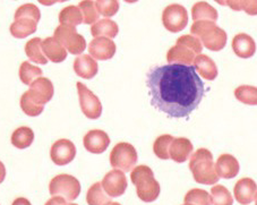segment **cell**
<instances>
[{"instance_id": "6da1fadb", "label": "cell", "mask_w": 257, "mask_h": 205, "mask_svg": "<svg viewBox=\"0 0 257 205\" xmlns=\"http://www.w3.org/2000/svg\"><path fill=\"white\" fill-rule=\"evenodd\" d=\"M146 86L151 105L170 118H188L205 94V86L195 67L183 64L151 68Z\"/></svg>"}, {"instance_id": "7a4b0ae2", "label": "cell", "mask_w": 257, "mask_h": 205, "mask_svg": "<svg viewBox=\"0 0 257 205\" xmlns=\"http://www.w3.org/2000/svg\"><path fill=\"white\" fill-rule=\"evenodd\" d=\"M10 31L16 39H25L37 32L38 23L41 20V12L34 4H24L17 8Z\"/></svg>"}, {"instance_id": "3957f363", "label": "cell", "mask_w": 257, "mask_h": 205, "mask_svg": "<svg viewBox=\"0 0 257 205\" xmlns=\"http://www.w3.org/2000/svg\"><path fill=\"white\" fill-rule=\"evenodd\" d=\"M189 170L192 171L195 181L198 184L214 185L220 179L215 172L213 154L207 149H198L192 154Z\"/></svg>"}, {"instance_id": "277c9868", "label": "cell", "mask_w": 257, "mask_h": 205, "mask_svg": "<svg viewBox=\"0 0 257 205\" xmlns=\"http://www.w3.org/2000/svg\"><path fill=\"white\" fill-rule=\"evenodd\" d=\"M190 33L211 51H221L228 41L225 31L216 26L212 21H196L190 28Z\"/></svg>"}, {"instance_id": "5b68a950", "label": "cell", "mask_w": 257, "mask_h": 205, "mask_svg": "<svg viewBox=\"0 0 257 205\" xmlns=\"http://www.w3.org/2000/svg\"><path fill=\"white\" fill-rule=\"evenodd\" d=\"M132 182L136 186V193L145 203L154 202L160 195L161 187L154 178L153 170L148 166H137L131 173Z\"/></svg>"}, {"instance_id": "8992f818", "label": "cell", "mask_w": 257, "mask_h": 205, "mask_svg": "<svg viewBox=\"0 0 257 205\" xmlns=\"http://www.w3.org/2000/svg\"><path fill=\"white\" fill-rule=\"evenodd\" d=\"M203 44L194 35H181L177 39L176 46L169 49L167 53V60L169 64H183L193 66L196 56L201 55Z\"/></svg>"}, {"instance_id": "52a82bcc", "label": "cell", "mask_w": 257, "mask_h": 205, "mask_svg": "<svg viewBox=\"0 0 257 205\" xmlns=\"http://www.w3.org/2000/svg\"><path fill=\"white\" fill-rule=\"evenodd\" d=\"M54 38L72 55H82L86 49L85 39L74 26L60 24L55 30Z\"/></svg>"}, {"instance_id": "ba28073f", "label": "cell", "mask_w": 257, "mask_h": 205, "mask_svg": "<svg viewBox=\"0 0 257 205\" xmlns=\"http://www.w3.org/2000/svg\"><path fill=\"white\" fill-rule=\"evenodd\" d=\"M49 191L52 196H63L67 200H75L81 194V184L77 178L63 173L52 178Z\"/></svg>"}, {"instance_id": "9c48e42d", "label": "cell", "mask_w": 257, "mask_h": 205, "mask_svg": "<svg viewBox=\"0 0 257 205\" xmlns=\"http://www.w3.org/2000/svg\"><path fill=\"white\" fill-rule=\"evenodd\" d=\"M139 155L136 149L130 143L121 142L114 145L111 153H110V164L114 169H119L121 171H132L136 166Z\"/></svg>"}, {"instance_id": "30bf717a", "label": "cell", "mask_w": 257, "mask_h": 205, "mask_svg": "<svg viewBox=\"0 0 257 205\" xmlns=\"http://www.w3.org/2000/svg\"><path fill=\"white\" fill-rule=\"evenodd\" d=\"M162 24L171 33H178L188 24V13L179 4H171L162 13Z\"/></svg>"}, {"instance_id": "8fae6325", "label": "cell", "mask_w": 257, "mask_h": 205, "mask_svg": "<svg viewBox=\"0 0 257 205\" xmlns=\"http://www.w3.org/2000/svg\"><path fill=\"white\" fill-rule=\"evenodd\" d=\"M77 93L79 97V106H81L82 113L86 118L95 120L101 117L102 105L99 97L82 82L76 83Z\"/></svg>"}, {"instance_id": "7c38bea8", "label": "cell", "mask_w": 257, "mask_h": 205, "mask_svg": "<svg viewBox=\"0 0 257 205\" xmlns=\"http://www.w3.org/2000/svg\"><path fill=\"white\" fill-rule=\"evenodd\" d=\"M76 157V146L72 141L61 139L51 146L50 158L56 166H66Z\"/></svg>"}, {"instance_id": "4fadbf2b", "label": "cell", "mask_w": 257, "mask_h": 205, "mask_svg": "<svg viewBox=\"0 0 257 205\" xmlns=\"http://www.w3.org/2000/svg\"><path fill=\"white\" fill-rule=\"evenodd\" d=\"M101 185L110 197H119L125 194L128 182L123 171L119 169H113L103 177Z\"/></svg>"}, {"instance_id": "5bb4252c", "label": "cell", "mask_w": 257, "mask_h": 205, "mask_svg": "<svg viewBox=\"0 0 257 205\" xmlns=\"http://www.w3.org/2000/svg\"><path fill=\"white\" fill-rule=\"evenodd\" d=\"M116 43L105 37L94 38L88 44V53L97 60H109L116 53Z\"/></svg>"}, {"instance_id": "9a60e30c", "label": "cell", "mask_w": 257, "mask_h": 205, "mask_svg": "<svg viewBox=\"0 0 257 205\" xmlns=\"http://www.w3.org/2000/svg\"><path fill=\"white\" fill-rule=\"evenodd\" d=\"M84 148L93 154H101L105 152L109 148L110 139L109 135L101 129H91L85 134L83 139Z\"/></svg>"}, {"instance_id": "2e32d148", "label": "cell", "mask_w": 257, "mask_h": 205, "mask_svg": "<svg viewBox=\"0 0 257 205\" xmlns=\"http://www.w3.org/2000/svg\"><path fill=\"white\" fill-rule=\"evenodd\" d=\"M30 95L40 105H46L50 102L55 94L54 84L47 77H39L30 84Z\"/></svg>"}, {"instance_id": "e0dca14e", "label": "cell", "mask_w": 257, "mask_h": 205, "mask_svg": "<svg viewBox=\"0 0 257 205\" xmlns=\"http://www.w3.org/2000/svg\"><path fill=\"white\" fill-rule=\"evenodd\" d=\"M214 168L216 175L219 176V178H223V179H232L240 170L238 160L231 154L220 155L214 164Z\"/></svg>"}, {"instance_id": "ac0fdd59", "label": "cell", "mask_w": 257, "mask_h": 205, "mask_svg": "<svg viewBox=\"0 0 257 205\" xmlns=\"http://www.w3.org/2000/svg\"><path fill=\"white\" fill-rule=\"evenodd\" d=\"M193 144L186 137H174L170 148H169V157L177 163H184L187 161L190 155L193 153Z\"/></svg>"}, {"instance_id": "d6986e66", "label": "cell", "mask_w": 257, "mask_h": 205, "mask_svg": "<svg viewBox=\"0 0 257 205\" xmlns=\"http://www.w3.org/2000/svg\"><path fill=\"white\" fill-rule=\"evenodd\" d=\"M257 191L256 182L251 178H241L236 182L233 187V195L238 203L247 205L251 203L255 198Z\"/></svg>"}, {"instance_id": "ffe728a7", "label": "cell", "mask_w": 257, "mask_h": 205, "mask_svg": "<svg viewBox=\"0 0 257 205\" xmlns=\"http://www.w3.org/2000/svg\"><path fill=\"white\" fill-rule=\"evenodd\" d=\"M74 72L84 79H91L99 72V66L90 55H78L74 61Z\"/></svg>"}, {"instance_id": "44dd1931", "label": "cell", "mask_w": 257, "mask_h": 205, "mask_svg": "<svg viewBox=\"0 0 257 205\" xmlns=\"http://www.w3.org/2000/svg\"><path fill=\"white\" fill-rule=\"evenodd\" d=\"M232 50L239 58H250L256 52V43L250 35L246 33H239L234 35L232 40Z\"/></svg>"}, {"instance_id": "7402d4cb", "label": "cell", "mask_w": 257, "mask_h": 205, "mask_svg": "<svg viewBox=\"0 0 257 205\" xmlns=\"http://www.w3.org/2000/svg\"><path fill=\"white\" fill-rule=\"evenodd\" d=\"M42 52L47 59L55 64L63 62L67 58V50L54 37L44 39L41 43Z\"/></svg>"}, {"instance_id": "603a6c76", "label": "cell", "mask_w": 257, "mask_h": 205, "mask_svg": "<svg viewBox=\"0 0 257 205\" xmlns=\"http://www.w3.org/2000/svg\"><path fill=\"white\" fill-rule=\"evenodd\" d=\"M193 66L195 69H197L198 74L207 81H214L218 77V67H216L214 60L209 56L203 55V53L196 56Z\"/></svg>"}, {"instance_id": "cb8c5ba5", "label": "cell", "mask_w": 257, "mask_h": 205, "mask_svg": "<svg viewBox=\"0 0 257 205\" xmlns=\"http://www.w3.org/2000/svg\"><path fill=\"white\" fill-rule=\"evenodd\" d=\"M119 33V26L114 21L110 19H103L96 21L91 26V34L94 38L105 37L109 39H114Z\"/></svg>"}, {"instance_id": "d4e9b609", "label": "cell", "mask_w": 257, "mask_h": 205, "mask_svg": "<svg viewBox=\"0 0 257 205\" xmlns=\"http://www.w3.org/2000/svg\"><path fill=\"white\" fill-rule=\"evenodd\" d=\"M193 21H218V11L206 2H198L192 8Z\"/></svg>"}, {"instance_id": "484cf974", "label": "cell", "mask_w": 257, "mask_h": 205, "mask_svg": "<svg viewBox=\"0 0 257 205\" xmlns=\"http://www.w3.org/2000/svg\"><path fill=\"white\" fill-rule=\"evenodd\" d=\"M12 144L20 150L30 148L34 141V132L28 126H22L15 129L12 134Z\"/></svg>"}, {"instance_id": "4316f807", "label": "cell", "mask_w": 257, "mask_h": 205, "mask_svg": "<svg viewBox=\"0 0 257 205\" xmlns=\"http://www.w3.org/2000/svg\"><path fill=\"white\" fill-rule=\"evenodd\" d=\"M42 40L41 38L31 39L28 43L25 44V53L29 57V59L39 65H47L48 59L43 55L41 48Z\"/></svg>"}, {"instance_id": "83f0119b", "label": "cell", "mask_w": 257, "mask_h": 205, "mask_svg": "<svg viewBox=\"0 0 257 205\" xmlns=\"http://www.w3.org/2000/svg\"><path fill=\"white\" fill-rule=\"evenodd\" d=\"M59 23L61 25H68L76 28L83 23V14L78 6H67L59 13Z\"/></svg>"}, {"instance_id": "f1b7e54d", "label": "cell", "mask_w": 257, "mask_h": 205, "mask_svg": "<svg viewBox=\"0 0 257 205\" xmlns=\"http://www.w3.org/2000/svg\"><path fill=\"white\" fill-rule=\"evenodd\" d=\"M111 200V197L105 193L101 182H95L87 190L86 202L88 205H104Z\"/></svg>"}, {"instance_id": "f546056e", "label": "cell", "mask_w": 257, "mask_h": 205, "mask_svg": "<svg viewBox=\"0 0 257 205\" xmlns=\"http://www.w3.org/2000/svg\"><path fill=\"white\" fill-rule=\"evenodd\" d=\"M19 75L22 83L30 86V84L33 81L42 76L43 72L40 67L34 66L29 61H23L22 62V65L20 66Z\"/></svg>"}, {"instance_id": "4dcf8cb0", "label": "cell", "mask_w": 257, "mask_h": 205, "mask_svg": "<svg viewBox=\"0 0 257 205\" xmlns=\"http://www.w3.org/2000/svg\"><path fill=\"white\" fill-rule=\"evenodd\" d=\"M20 104L23 113L25 115H28L29 117H38V116L43 113L44 106L38 104V102L30 95L29 91L23 93V95L21 96Z\"/></svg>"}, {"instance_id": "1f68e13d", "label": "cell", "mask_w": 257, "mask_h": 205, "mask_svg": "<svg viewBox=\"0 0 257 205\" xmlns=\"http://www.w3.org/2000/svg\"><path fill=\"white\" fill-rule=\"evenodd\" d=\"M236 99L248 106H257V87L251 85H240L234 90Z\"/></svg>"}, {"instance_id": "d6a6232c", "label": "cell", "mask_w": 257, "mask_h": 205, "mask_svg": "<svg viewBox=\"0 0 257 205\" xmlns=\"http://www.w3.org/2000/svg\"><path fill=\"white\" fill-rule=\"evenodd\" d=\"M78 7L83 14V23L91 25L94 24L96 21H99L100 14L96 10L95 2H93V0H82L78 4Z\"/></svg>"}, {"instance_id": "836d02e7", "label": "cell", "mask_w": 257, "mask_h": 205, "mask_svg": "<svg viewBox=\"0 0 257 205\" xmlns=\"http://www.w3.org/2000/svg\"><path fill=\"white\" fill-rule=\"evenodd\" d=\"M212 205H233V198L228 188L222 185H215L211 189Z\"/></svg>"}, {"instance_id": "e575fe53", "label": "cell", "mask_w": 257, "mask_h": 205, "mask_svg": "<svg viewBox=\"0 0 257 205\" xmlns=\"http://www.w3.org/2000/svg\"><path fill=\"white\" fill-rule=\"evenodd\" d=\"M174 137L171 135H161L154 141L153 144V152L159 159L168 160L169 157V148Z\"/></svg>"}, {"instance_id": "d590c367", "label": "cell", "mask_w": 257, "mask_h": 205, "mask_svg": "<svg viewBox=\"0 0 257 205\" xmlns=\"http://www.w3.org/2000/svg\"><path fill=\"white\" fill-rule=\"evenodd\" d=\"M185 203L195 205H212V197L206 190L194 188L190 189L185 196Z\"/></svg>"}, {"instance_id": "8d00e7d4", "label": "cell", "mask_w": 257, "mask_h": 205, "mask_svg": "<svg viewBox=\"0 0 257 205\" xmlns=\"http://www.w3.org/2000/svg\"><path fill=\"white\" fill-rule=\"evenodd\" d=\"M96 10L99 14L104 17L114 16L119 11V0H95Z\"/></svg>"}, {"instance_id": "74e56055", "label": "cell", "mask_w": 257, "mask_h": 205, "mask_svg": "<svg viewBox=\"0 0 257 205\" xmlns=\"http://www.w3.org/2000/svg\"><path fill=\"white\" fill-rule=\"evenodd\" d=\"M241 11L250 16L257 15V0H241Z\"/></svg>"}, {"instance_id": "f35d334b", "label": "cell", "mask_w": 257, "mask_h": 205, "mask_svg": "<svg viewBox=\"0 0 257 205\" xmlns=\"http://www.w3.org/2000/svg\"><path fill=\"white\" fill-rule=\"evenodd\" d=\"M225 6H229L232 11H241V0H225Z\"/></svg>"}, {"instance_id": "ab89813d", "label": "cell", "mask_w": 257, "mask_h": 205, "mask_svg": "<svg viewBox=\"0 0 257 205\" xmlns=\"http://www.w3.org/2000/svg\"><path fill=\"white\" fill-rule=\"evenodd\" d=\"M66 202H67V199L64 198L63 196H52L46 203V205H63Z\"/></svg>"}, {"instance_id": "60d3db41", "label": "cell", "mask_w": 257, "mask_h": 205, "mask_svg": "<svg viewBox=\"0 0 257 205\" xmlns=\"http://www.w3.org/2000/svg\"><path fill=\"white\" fill-rule=\"evenodd\" d=\"M38 2L43 6H52L57 3H66L68 2V0H38Z\"/></svg>"}, {"instance_id": "b9f144b4", "label": "cell", "mask_w": 257, "mask_h": 205, "mask_svg": "<svg viewBox=\"0 0 257 205\" xmlns=\"http://www.w3.org/2000/svg\"><path fill=\"white\" fill-rule=\"evenodd\" d=\"M12 205H32L30 200L25 197H19L16 198Z\"/></svg>"}, {"instance_id": "7bdbcfd3", "label": "cell", "mask_w": 257, "mask_h": 205, "mask_svg": "<svg viewBox=\"0 0 257 205\" xmlns=\"http://www.w3.org/2000/svg\"><path fill=\"white\" fill-rule=\"evenodd\" d=\"M6 178V168L5 164H4L2 161H0V184L5 180Z\"/></svg>"}, {"instance_id": "ee69618b", "label": "cell", "mask_w": 257, "mask_h": 205, "mask_svg": "<svg viewBox=\"0 0 257 205\" xmlns=\"http://www.w3.org/2000/svg\"><path fill=\"white\" fill-rule=\"evenodd\" d=\"M215 3H218L221 6H225V0H214Z\"/></svg>"}, {"instance_id": "f6af8a7d", "label": "cell", "mask_w": 257, "mask_h": 205, "mask_svg": "<svg viewBox=\"0 0 257 205\" xmlns=\"http://www.w3.org/2000/svg\"><path fill=\"white\" fill-rule=\"evenodd\" d=\"M123 2L127 3V4H135V3L139 2V0H123Z\"/></svg>"}, {"instance_id": "bcb514c9", "label": "cell", "mask_w": 257, "mask_h": 205, "mask_svg": "<svg viewBox=\"0 0 257 205\" xmlns=\"http://www.w3.org/2000/svg\"><path fill=\"white\" fill-rule=\"evenodd\" d=\"M104 205H121V204H119V203H117V202H112V200H110V202H108L107 204H104Z\"/></svg>"}, {"instance_id": "7dc6e473", "label": "cell", "mask_w": 257, "mask_h": 205, "mask_svg": "<svg viewBox=\"0 0 257 205\" xmlns=\"http://www.w3.org/2000/svg\"><path fill=\"white\" fill-rule=\"evenodd\" d=\"M63 205H78V204H75V203H67L66 202L65 204H63Z\"/></svg>"}, {"instance_id": "c3c4849f", "label": "cell", "mask_w": 257, "mask_h": 205, "mask_svg": "<svg viewBox=\"0 0 257 205\" xmlns=\"http://www.w3.org/2000/svg\"><path fill=\"white\" fill-rule=\"evenodd\" d=\"M255 205H257V191H256V194H255Z\"/></svg>"}, {"instance_id": "681fc988", "label": "cell", "mask_w": 257, "mask_h": 205, "mask_svg": "<svg viewBox=\"0 0 257 205\" xmlns=\"http://www.w3.org/2000/svg\"><path fill=\"white\" fill-rule=\"evenodd\" d=\"M184 205H195V204H190V203H185Z\"/></svg>"}]
</instances>
